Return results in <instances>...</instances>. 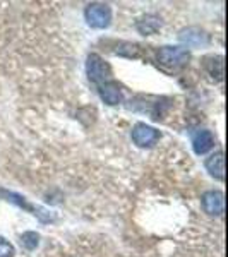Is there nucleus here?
<instances>
[{
	"mask_svg": "<svg viewBox=\"0 0 228 257\" xmlns=\"http://www.w3.org/2000/svg\"><path fill=\"white\" fill-rule=\"evenodd\" d=\"M156 59L163 67L179 69L190 60V52L185 47H161L156 53Z\"/></svg>",
	"mask_w": 228,
	"mask_h": 257,
	"instance_id": "1",
	"label": "nucleus"
},
{
	"mask_svg": "<svg viewBox=\"0 0 228 257\" xmlns=\"http://www.w3.org/2000/svg\"><path fill=\"white\" fill-rule=\"evenodd\" d=\"M84 18L86 23L91 28H94V30H105L111 23V9L108 4H101V2L89 4L84 11Z\"/></svg>",
	"mask_w": 228,
	"mask_h": 257,
	"instance_id": "2",
	"label": "nucleus"
},
{
	"mask_svg": "<svg viewBox=\"0 0 228 257\" xmlns=\"http://www.w3.org/2000/svg\"><path fill=\"white\" fill-rule=\"evenodd\" d=\"M86 74H88V79L91 82H96V84H103L106 81H111V69L108 62H105L98 53H91L88 55L86 60Z\"/></svg>",
	"mask_w": 228,
	"mask_h": 257,
	"instance_id": "3",
	"label": "nucleus"
},
{
	"mask_svg": "<svg viewBox=\"0 0 228 257\" xmlns=\"http://www.w3.org/2000/svg\"><path fill=\"white\" fill-rule=\"evenodd\" d=\"M160 138H161L160 131H156L155 127L148 125V123L139 122L132 127V141H134V144H138L139 148L155 146L160 141Z\"/></svg>",
	"mask_w": 228,
	"mask_h": 257,
	"instance_id": "4",
	"label": "nucleus"
},
{
	"mask_svg": "<svg viewBox=\"0 0 228 257\" xmlns=\"http://www.w3.org/2000/svg\"><path fill=\"white\" fill-rule=\"evenodd\" d=\"M2 194H4V197H6L7 201H11L12 204L19 206V208L26 209L28 213L35 214V216H38L43 223H48V221H53V219H55V214L48 213L47 209L38 208V206H33V204H30V202L26 201V197L19 196V194H16V192H7V190H2Z\"/></svg>",
	"mask_w": 228,
	"mask_h": 257,
	"instance_id": "5",
	"label": "nucleus"
},
{
	"mask_svg": "<svg viewBox=\"0 0 228 257\" xmlns=\"http://www.w3.org/2000/svg\"><path fill=\"white\" fill-rule=\"evenodd\" d=\"M179 40H180V43H184L185 47H190V48H204L209 45V35L197 26H190V28L180 30Z\"/></svg>",
	"mask_w": 228,
	"mask_h": 257,
	"instance_id": "6",
	"label": "nucleus"
},
{
	"mask_svg": "<svg viewBox=\"0 0 228 257\" xmlns=\"http://www.w3.org/2000/svg\"><path fill=\"white\" fill-rule=\"evenodd\" d=\"M202 209L211 216H219L225 211V196L219 190H208L201 197Z\"/></svg>",
	"mask_w": 228,
	"mask_h": 257,
	"instance_id": "7",
	"label": "nucleus"
},
{
	"mask_svg": "<svg viewBox=\"0 0 228 257\" xmlns=\"http://www.w3.org/2000/svg\"><path fill=\"white\" fill-rule=\"evenodd\" d=\"M98 93L99 98L110 106H115L122 101V89H120V86L115 81H106L103 84H99Z\"/></svg>",
	"mask_w": 228,
	"mask_h": 257,
	"instance_id": "8",
	"label": "nucleus"
},
{
	"mask_svg": "<svg viewBox=\"0 0 228 257\" xmlns=\"http://www.w3.org/2000/svg\"><path fill=\"white\" fill-rule=\"evenodd\" d=\"M214 148V136L213 132L208 128L196 132V136L192 138V149L196 155H206L208 151Z\"/></svg>",
	"mask_w": 228,
	"mask_h": 257,
	"instance_id": "9",
	"label": "nucleus"
},
{
	"mask_svg": "<svg viewBox=\"0 0 228 257\" xmlns=\"http://www.w3.org/2000/svg\"><path fill=\"white\" fill-rule=\"evenodd\" d=\"M204 167L211 177L218 178V180H225V155H223V151H216L214 155H211L206 160Z\"/></svg>",
	"mask_w": 228,
	"mask_h": 257,
	"instance_id": "10",
	"label": "nucleus"
},
{
	"mask_svg": "<svg viewBox=\"0 0 228 257\" xmlns=\"http://www.w3.org/2000/svg\"><path fill=\"white\" fill-rule=\"evenodd\" d=\"M136 28H138V31L143 36H151V35H155L156 31H160L161 19H160V16H156V14H146L136 23Z\"/></svg>",
	"mask_w": 228,
	"mask_h": 257,
	"instance_id": "11",
	"label": "nucleus"
},
{
	"mask_svg": "<svg viewBox=\"0 0 228 257\" xmlns=\"http://www.w3.org/2000/svg\"><path fill=\"white\" fill-rule=\"evenodd\" d=\"M206 69L211 76H216L218 81L223 79V57H208L206 59Z\"/></svg>",
	"mask_w": 228,
	"mask_h": 257,
	"instance_id": "12",
	"label": "nucleus"
},
{
	"mask_svg": "<svg viewBox=\"0 0 228 257\" xmlns=\"http://www.w3.org/2000/svg\"><path fill=\"white\" fill-rule=\"evenodd\" d=\"M21 243H23V247L28 248V250H35L40 243V235L35 233V231H26V233H23V237H21Z\"/></svg>",
	"mask_w": 228,
	"mask_h": 257,
	"instance_id": "13",
	"label": "nucleus"
},
{
	"mask_svg": "<svg viewBox=\"0 0 228 257\" xmlns=\"http://www.w3.org/2000/svg\"><path fill=\"white\" fill-rule=\"evenodd\" d=\"M117 53L119 55L127 57V59H136V57L139 55V47L136 43H122L117 48Z\"/></svg>",
	"mask_w": 228,
	"mask_h": 257,
	"instance_id": "14",
	"label": "nucleus"
},
{
	"mask_svg": "<svg viewBox=\"0 0 228 257\" xmlns=\"http://www.w3.org/2000/svg\"><path fill=\"white\" fill-rule=\"evenodd\" d=\"M14 245L9 242V240H6L4 237H0V257H12L14 255Z\"/></svg>",
	"mask_w": 228,
	"mask_h": 257,
	"instance_id": "15",
	"label": "nucleus"
}]
</instances>
